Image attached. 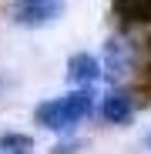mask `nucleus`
Listing matches in <instances>:
<instances>
[{
    "mask_svg": "<svg viewBox=\"0 0 151 154\" xmlns=\"http://www.w3.org/2000/svg\"><path fill=\"white\" fill-rule=\"evenodd\" d=\"M94 111V91L91 87H81L74 94H64V97H54L47 104L37 107V124L47 127V131H71L74 124H81L87 114Z\"/></svg>",
    "mask_w": 151,
    "mask_h": 154,
    "instance_id": "obj_1",
    "label": "nucleus"
},
{
    "mask_svg": "<svg viewBox=\"0 0 151 154\" xmlns=\"http://www.w3.org/2000/svg\"><path fill=\"white\" fill-rule=\"evenodd\" d=\"M61 10H64L61 0H14L10 20L20 23V27H47Z\"/></svg>",
    "mask_w": 151,
    "mask_h": 154,
    "instance_id": "obj_2",
    "label": "nucleus"
},
{
    "mask_svg": "<svg viewBox=\"0 0 151 154\" xmlns=\"http://www.w3.org/2000/svg\"><path fill=\"white\" fill-rule=\"evenodd\" d=\"M67 77H71L74 84H81V87H91L97 77H101L97 57H91V54H74V57L67 60Z\"/></svg>",
    "mask_w": 151,
    "mask_h": 154,
    "instance_id": "obj_3",
    "label": "nucleus"
},
{
    "mask_svg": "<svg viewBox=\"0 0 151 154\" xmlns=\"http://www.w3.org/2000/svg\"><path fill=\"white\" fill-rule=\"evenodd\" d=\"M101 114H104L111 124H124L131 114H134V97L128 91H111L104 97V107H101Z\"/></svg>",
    "mask_w": 151,
    "mask_h": 154,
    "instance_id": "obj_4",
    "label": "nucleus"
},
{
    "mask_svg": "<svg viewBox=\"0 0 151 154\" xmlns=\"http://www.w3.org/2000/svg\"><path fill=\"white\" fill-rule=\"evenodd\" d=\"M114 14L124 23H148L151 20V0H114Z\"/></svg>",
    "mask_w": 151,
    "mask_h": 154,
    "instance_id": "obj_5",
    "label": "nucleus"
},
{
    "mask_svg": "<svg viewBox=\"0 0 151 154\" xmlns=\"http://www.w3.org/2000/svg\"><path fill=\"white\" fill-rule=\"evenodd\" d=\"M0 154H34V144L24 134H4L0 137Z\"/></svg>",
    "mask_w": 151,
    "mask_h": 154,
    "instance_id": "obj_6",
    "label": "nucleus"
},
{
    "mask_svg": "<svg viewBox=\"0 0 151 154\" xmlns=\"http://www.w3.org/2000/svg\"><path fill=\"white\" fill-rule=\"evenodd\" d=\"M144 147H151V134H148V137H144Z\"/></svg>",
    "mask_w": 151,
    "mask_h": 154,
    "instance_id": "obj_7",
    "label": "nucleus"
}]
</instances>
